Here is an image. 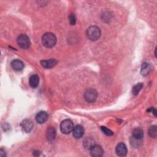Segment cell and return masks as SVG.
Returning a JSON list of instances; mask_svg holds the SVG:
<instances>
[{
    "mask_svg": "<svg viewBox=\"0 0 157 157\" xmlns=\"http://www.w3.org/2000/svg\"><path fill=\"white\" fill-rule=\"evenodd\" d=\"M84 146L86 148H89L90 149L95 144H94V141L93 139L90 138V137H87L84 142Z\"/></svg>",
    "mask_w": 157,
    "mask_h": 157,
    "instance_id": "cell-17",
    "label": "cell"
},
{
    "mask_svg": "<svg viewBox=\"0 0 157 157\" xmlns=\"http://www.w3.org/2000/svg\"><path fill=\"white\" fill-rule=\"evenodd\" d=\"M74 129V124L71 120L66 119L63 120L60 125V130L61 131L63 134H69L71 131H72Z\"/></svg>",
    "mask_w": 157,
    "mask_h": 157,
    "instance_id": "cell-3",
    "label": "cell"
},
{
    "mask_svg": "<svg viewBox=\"0 0 157 157\" xmlns=\"http://www.w3.org/2000/svg\"><path fill=\"white\" fill-rule=\"evenodd\" d=\"M148 134L150 137L153 138H156V126L155 125L150 127L148 130Z\"/></svg>",
    "mask_w": 157,
    "mask_h": 157,
    "instance_id": "cell-19",
    "label": "cell"
},
{
    "mask_svg": "<svg viewBox=\"0 0 157 157\" xmlns=\"http://www.w3.org/2000/svg\"><path fill=\"white\" fill-rule=\"evenodd\" d=\"M101 130H102V131L103 132V133L107 136H112L114 134V133L111 130H110L109 129L107 128L105 126H101Z\"/></svg>",
    "mask_w": 157,
    "mask_h": 157,
    "instance_id": "cell-20",
    "label": "cell"
},
{
    "mask_svg": "<svg viewBox=\"0 0 157 157\" xmlns=\"http://www.w3.org/2000/svg\"><path fill=\"white\" fill-rule=\"evenodd\" d=\"M11 66L14 70L19 71L24 69V64L20 60H14L11 62Z\"/></svg>",
    "mask_w": 157,
    "mask_h": 157,
    "instance_id": "cell-12",
    "label": "cell"
},
{
    "mask_svg": "<svg viewBox=\"0 0 157 157\" xmlns=\"http://www.w3.org/2000/svg\"><path fill=\"white\" fill-rule=\"evenodd\" d=\"M133 137L136 140H141L144 136V131L142 129L139 128H135L133 131Z\"/></svg>",
    "mask_w": 157,
    "mask_h": 157,
    "instance_id": "cell-13",
    "label": "cell"
},
{
    "mask_svg": "<svg viewBox=\"0 0 157 157\" xmlns=\"http://www.w3.org/2000/svg\"><path fill=\"white\" fill-rule=\"evenodd\" d=\"M69 22H70V24L71 25H74L75 24V22H76V18H75V16L74 14H71L69 16Z\"/></svg>",
    "mask_w": 157,
    "mask_h": 157,
    "instance_id": "cell-21",
    "label": "cell"
},
{
    "mask_svg": "<svg viewBox=\"0 0 157 157\" xmlns=\"http://www.w3.org/2000/svg\"><path fill=\"white\" fill-rule=\"evenodd\" d=\"M72 134L74 137L76 139H79L82 137L84 134V129L81 125H77L74 127L72 130Z\"/></svg>",
    "mask_w": 157,
    "mask_h": 157,
    "instance_id": "cell-7",
    "label": "cell"
},
{
    "mask_svg": "<svg viewBox=\"0 0 157 157\" xmlns=\"http://www.w3.org/2000/svg\"><path fill=\"white\" fill-rule=\"evenodd\" d=\"M57 63H58V61L55 59H50V60H48L41 61V66L43 68H47V69H49V68H52L54 67L57 64Z\"/></svg>",
    "mask_w": 157,
    "mask_h": 157,
    "instance_id": "cell-9",
    "label": "cell"
},
{
    "mask_svg": "<svg viewBox=\"0 0 157 157\" xmlns=\"http://www.w3.org/2000/svg\"><path fill=\"white\" fill-rule=\"evenodd\" d=\"M39 77L38 75H33L32 76H31L29 80V84L32 88L35 89L39 85Z\"/></svg>",
    "mask_w": 157,
    "mask_h": 157,
    "instance_id": "cell-14",
    "label": "cell"
},
{
    "mask_svg": "<svg viewBox=\"0 0 157 157\" xmlns=\"http://www.w3.org/2000/svg\"><path fill=\"white\" fill-rule=\"evenodd\" d=\"M48 118V114L46 112L41 111L38 112L36 116V120L38 123L42 124L46 122Z\"/></svg>",
    "mask_w": 157,
    "mask_h": 157,
    "instance_id": "cell-11",
    "label": "cell"
},
{
    "mask_svg": "<svg viewBox=\"0 0 157 157\" xmlns=\"http://www.w3.org/2000/svg\"><path fill=\"white\" fill-rule=\"evenodd\" d=\"M143 87V84L142 83H138L136 85H135L132 90V93L134 95H137L139 92H140V90L142 89V88Z\"/></svg>",
    "mask_w": 157,
    "mask_h": 157,
    "instance_id": "cell-18",
    "label": "cell"
},
{
    "mask_svg": "<svg viewBox=\"0 0 157 157\" xmlns=\"http://www.w3.org/2000/svg\"><path fill=\"white\" fill-rule=\"evenodd\" d=\"M90 153L92 156L95 157L102 156L104 154V150L103 148L98 145H94L90 149Z\"/></svg>",
    "mask_w": 157,
    "mask_h": 157,
    "instance_id": "cell-6",
    "label": "cell"
},
{
    "mask_svg": "<svg viewBox=\"0 0 157 157\" xmlns=\"http://www.w3.org/2000/svg\"><path fill=\"white\" fill-rule=\"evenodd\" d=\"M4 152H4V150H3V149L0 150V156H6V155H5V153Z\"/></svg>",
    "mask_w": 157,
    "mask_h": 157,
    "instance_id": "cell-22",
    "label": "cell"
},
{
    "mask_svg": "<svg viewBox=\"0 0 157 157\" xmlns=\"http://www.w3.org/2000/svg\"><path fill=\"white\" fill-rule=\"evenodd\" d=\"M87 36L92 41H97L101 36L100 28L97 26H91L87 30Z\"/></svg>",
    "mask_w": 157,
    "mask_h": 157,
    "instance_id": "cell-2",
    "label": "cell"
},
{
    "mask_svg": "<svg viewBox=\"0 0 157 157\" xmlns=\"http://www.w3.org/2000/svg\"><path fill=\"white\" fill-rule=\"evenodd\" d=\"M115 152L119 156H125L128 152L127 147L125 144L119 143L115 148Z\"/></svg>",
    "mask_w": 157,
    "mask_h": 157,
    "instance_id": "cell-8",
    "label": "cell"
},
{
    "mask_svg": "<svg viewBox=\"0 0 157 157\" xmlns=\"http://www.w3.org/2000/svg\"><path fill=\"white\" fill-rule=\"evenodd\" d=\"M150 69H151L150 65L147 63H144L141 66V74L144 76L148 75L149 72L150 71Z\"/></svg>",
    "mask_w": 157,
    "mask_h": 157,
    "instance_id": "cell-16",
    "label": "cell"
},
{
    "mask_svg": "<svg viewBox=\"0 0 157 157\" xmlns=\"http://www.w3.org/2000/svg\"><path fill=\"white\" fill-rule=\"evenodd\" d=\"M46 136L49 141H53L56 136V131L55 128L53 127L49 128L46 132Z\"/></svg>",
    "mask_w": 157,
    "mask_h": 157,
    "instance_id": "cell-15",
    "label": "cell"
},
{
    "mask_svg": "<svg viewBox=\"0 0 157 157\" xmlns=\"http://www.w3.org/2000/svg\"><path fill=\"white\" fill-rule=\"evenodd\" d=\"M17 44L20 47L27 49L30 47L31 42L28 36L26 35H21L17 38Z\"/></svg>",
    "mask_w": 157,
    "mask_h": 157,
    "instance_id": "cell-4",
    "label": "cell"
},
{
    "mask_svg": "<svg viewBox=\"0 0 157 157\" xmlns=\"http://www.w3.org/2000/svg\"><path fill=\"white\" fill-rule=\"evenodd\" d=\"M20 126L24 131L29 133L33 128V123L29 120H25L21 123Z\"/></svg>",
    "mask_w": 157,
    "mask_h": 157,
    "instance_id": "cell-10",
    "label": "cell"
},
{
    "mask_svg": "<svg viewBox=\"0 0 157 157\" xmlns=\"http://www.w3.org/2000/svg\"><path fill=\"white\" fill-rule=\"evenodd\" d=\"M84 98L88 103H93L98 98V92L93 89H89L85 92Z\"/></svg>",
    "mask_w": 157,
    "mask_h": 157,
    "instance_id": "cell-5",
    "label": "cell"
},
{
    "mask_svg": "<svg viewBox=\"0 0 157 157\" xmlns=\"http://www.w3.org/2000/svg\"><path fill=\"white\" fill-rule=\"evenodd\" d=\"M42 42L45 47L47 48H52L56 44L57 38L53 33H47L42 36Z\"/></svg>",
    "mask_w": 157,
    "mask_h": 157,
    "instance_id": "cell-1",
    "label": "cell"
},
{
    "mask_svg": "<svg viewBox=\"0 0 157 157\" xmlns=\"http://www.w3.org/2000/svg\"><path fill=\"white\" fill-rule=\"evenodd\" d=\"M150 111L155 115V116H156V109L155 108H151Z\"/></svg>",
    "mask_w": 157,
    "mask_h": 157,
    "instance_id": "cell-23",
    "label": "cell"
}]
</instances>
